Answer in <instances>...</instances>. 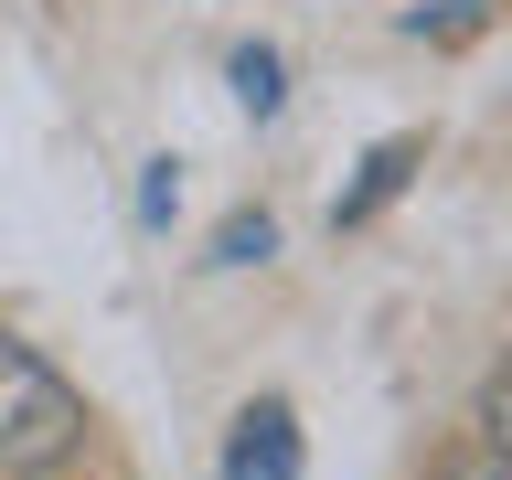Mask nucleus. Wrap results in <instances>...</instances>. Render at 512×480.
<instances>
[{"instance_id": "obj_1", "label": "nucleus", "mask_w": 512, "mask_h": 480, "mask_svg": "<svg viewBox=\"0 0 512 480\" xmlns=\"http://www.w3.org/2000/svg\"><path fill=\"white\" fill-rule=\"evenodd\" d=\"M86 395L43 363L32 342L0 331V480H54L75 448H86Z\"/></svg>"}, {"instance_id": "obj_2", "label": "nucleus", "mask_w": 512, "mask_h": 480, "mask_svg": "<svg viewBox=\"0 0 512 480\" xmlns=\"http://www.w3.org/2000/svg\"><path fill=\"white\" fill-rule=\"evenodd\" d=\"M299 416H288V395H256V406H235V427H224V480H299Z\"/></svg>"}, {"instance_id": "obj_3", "label": "nucleus", "mask_w": 512, "mask_h": 480, "mask_svg": "<svg viewBox=\"0 0 512 480\" xmlns=\"http://www.w3.org/2000/svg\"><path fill=\"white\" fill-rule=\"evenodd\" d=\"M416 160H427V139H416V128L374 139V150H363V182H352L342 203H331V224H363V214H384V203L406 192V171H416Z\"/></svg>"}, {"instance_id": "obj_4", "label": "nucleus", "mask_w": 512, "mask_h": 480, "mask_svg": "<svg viewBox=\"0 0 512 480\" xmlns=\"http://www.w3.org/2000/svg\"><path fill=\"white\" fill-rule=\"evenodd\" d=\"M224 75H235V107H246V118H278V107H288V64L267 54V43H235Z\"/></svg>"}, {"instance_id": "obj_5", "label": "nucleus", "mask_w": 512, "mask_h": 480, "mask_svg": "<svg viewBox=\"0 0 512 480\" xmlns=\"http://www.w3.org/2000/svg\"><path fill=\"white\" fill-rule=\"evenodd\" d=\"M267 256H278V214H224L214 224V256H203V267H267Z\"/></svg>"}, {"instance_id": "obj_6", "label": "nucleus", "mask_w": 512, "mask_h": 480, "mask_svg": "<svg viewBox=\"0 0 512 480\" xmlns=\"http://www.w3.org/2000/svg\"><path fill=\"white\" fill-rule=\"evenodd\" d=\"M470 438L491 459H512V363H491V384H480V406H470Z\"/></svg>"}, {"instance_id": "obj_7", "label": "nucleus", "mask_w": 512, "mask_h": 480, "mask_svg": "<svg viewBox=\"0 0 512 480\" xmlns=\"http://www.w3.org/2000/svg\"><path fill=\"white\" fill-rule=\"evenodd\" d=\"M480 22H491V0H427V11H406L416 43H459V32H480Z\"/></svg>"}, {"instance_id": "obj_8", "label": "nucleus", "mask_w": 512, "mask_h": 480, "mask_svg": "<svg viewBox=\"0 0 512 480\" xmlns=\"http://www.w3.org/2000/svg\"><path fill=\"white\" fill-rule=\"evenodd\" d=\"M171 214H182V160H150V171H139V224L160 235Z\"/></svg>"}]
</instances>
